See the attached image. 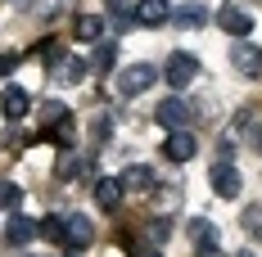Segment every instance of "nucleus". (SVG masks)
I'll list each match as a JSON object with an SVG mask.
<instances>
[{
    "label": "nucleus",
    "instance_id": "f257e3e1",
    "mask_svg": "<svg viewBox=\"0 0 262 257\" xmlns=\"http://www.w3.org/2000/svg\"><path fill=\"white\" fill-rule=\"evenodd\" d=\"M154 81H158L154 63H131V68H122V73H118V81H113V90H118L122 100H136V95H145V90H149Z\"/></svg>",
    "mask_w": 262,
    "mask_h": 257
},
{
    "label": "nucleus",
    "instance_id": "f03ea898",
    "mask_svg": "<svg viewBox=\"0 0 262 257\" xmlns=\"http://www.w3.org/2000/svg\"><path fill=\"white\" fill-rule=\"evenodd\" d=\"M208 180H212V194H217V199H235L239 190H244V176H239L235 162H217Z\"/></svg>",
    "mask_w": 262,
    "mask_h": 257
},
{
    "label": "nucleus",
    "instance_id": "7ed1b4c3",
    "mask_svg": "<svg viewBox=\"0 0 262 257\" xmlns=\"http://www.w3.org/2000/svg\"><path fill=\"white\" fill-rule=\"evenodd\" d=\"M163 77H167V86H190V81L199 77V63H194V54H185V50H177L172 59H167V68H163Z\"/></svg>",
    "mask_w": 262,
    "mask_h": 257
},
{
    "label": "nucleus",
    "instance_id": "20e7f679",
    "mask_svg": "<svg viewBox=\"0 0 262 257\" xmlns=\"http://www.w3.org/2000/svg\"><path fill=\"white\" fill-rule=\"evenodd\" d=\"M231 63H235V73H244V77H262V45L239 41L235 50H231Z\"/></svg>",
    "mask_w": 262,
    "mask_h": 257
},
{
    "label": "nucleus",
    "instance_id": "39448f33",
    "mask_svg": "<svg viewBox=\"0 0 262 257\" xmlns=\"http://www.w3.org/2000/svg\"><path fill=\"white\" fill-rule=\"evenodd\" d=\"M217 27H222L226 36H239V41H244V36L253 32V14H249V9H235V5H226V9L217 14Z\"/></svg>",
    "mask_w": 262,
    "mask_h": 257
},
{
    "label": "nucleus",
    "instance_id": "423d86ee",
    "mask_svg": "<svg viewBox=\"0 0 262 257\" xmlns=\"http://www.w3.org/2000/svg\"><path fill=\"white\" fill-rule=\"evenodd\" d=\"M27 108H32V100H27L23 86H5V90H0V113H5L9 122H23Z\"/></svg>",
    "mask_w": 262,
    "mask_h": 257
},
{
    "label": "nucleus",
    "instance_id": "0eeeda50",
    "mask_svg": "<svg viewBox=\"0 0 262 257\" xmlns=\"http://www.w3.org/2000/svg\"><path fill=\"white\" fill-rule=\"evenodd\" d=\"M199 149V140L190 135V131H172L167 140H163V158H172V162H190Z\"/></svg>",
    "mask_w": 262,
    "mask_h": 257
},
{
    "label": "nucleus",
    "instance_id": "6e6552de",
    "mask_svg": "<svg viewBox=\"0 0 262 257\" xmlns=\"http://www.w3.org/2000/svg\"><path fill=\"white\" fill-rule=\"evenodd\" d=\"M91 239H95V226H91V217H63V244H68V248H86V244H91Z\"/></svg>",
    "mask_w": 262,
    "mask_h": 257
},
{
    "label": "nucleus",
    "instance_id": "1a4fd4ad",
    "mask_svg": "<svg viewBox=\"0 0 262 257\" xmlns=\"http://www.w3.org/2000/svg\"><path fill=\"white\" fill-rule=\"evenodd\" d=\"M154 122H163L167 131H185V127H190V108H185L181 100H163L154 108Z\"/></svg>",
    "mask_w": 262,
    "mask_h": 257
},
{
    "label": "nucleus",
    "instance_id": "9d476101",
    "mask_svg": "<svg viewBox=\"0 0 262 257\" xmlns=\"http://www.w3.org/2000/svg\"><path fill=\"white\" fill-rule=\"evenodd\" d=\"M136 23H140V27H163V23H172L167 0H140V5H136Z\"/></svg>",
    "mask_w": 262,
    "mask_h": 257
},
{
    "label": "nucleus",
    "instance_id": "9b49d317",
    "mask_svg": "<svg viewBox=\"0 0 262 257\" xmlns=\"http://www.w3.org/2000/svg\"><path fill=\"white\" fill-rule=\"evenodd\" d=\"M36 221H27V217H9V226H5V244L9 248H27L32 239H36Z\"/></svg>",
    "mask_w": 262,
    "mask_h": 257
},
{
    "label": "nucleus",
    "instance_id": "f8f14e48",
    "mask_svg": "<svg viewBox=\"0 0 262 257\" xmlns=\"http://www.w3.org/2000/svg\"><path fill=\"white\" fill-rule=\"evenodd\" d=\"M122 190H131V194H145V190H154V167H145V162H131L127 172H122Z\"/></svg>",
    "mask_w": 262,
    "mask_h": 257
},
{
    "label": "nucleus",
    "instance_id": "ddd939ff",
    "mask_svg": "<svg viewBox=\"0 0 262 257\" xmlns=\"http://www.w3.org/2000/svg\"><path fill=\"white\" fill-rule=\"evenodd\" d=\"M190 244H194L199 253H217V230H212L208 217H194V221H190Z\"/></svg>",
    "mask_w": 262,
    "mask_h": 257
},
{
    "label": "nucleus",
    "instance_id": "4468645a",
    "mask_svg": "<svg viewBox=\"0 0 262 257\" xmlns=\"http://www.w3.org/2000/svg\"><path fill=\"white\" fill-rule=\"evenodd\" d=\"M122 194H127V190H122V176H104L95 185V203L104 207V212H113V207L122 203Z\"/></svg>",
    "mask_w": 262,
    "mask_h": 257
},
{
    "label": "nucleus",
    "instance_id": "2eb2a0df",
    "mask_svg": "<svg viewBox=\"0 0 262 257\" xmlns=\"http://www.w3.org/2000/svg\"><path fill=\"white\" fill-rule=\"evenodd\" d=\"M204 14H208L204 5H181V9H172V23L185 27V32H194V27H204V23H208Z\"/></svg>",
    "mask_w": 262,
    "mask_h": 257
},
{
    "label": "nucleus",
    "instance_id": "dca6fc26",
    "mask_svg": "<svg viewBox=\"0 0 262 257\" xmlns=\"http://www.w3.org/2000/svg\"><path fill=\"white\" fill-rule=\"evenodd\" d=\"M77 36L81 41H100V36H104V18H100V14H77Z\"/></svg>",
    "mask_w": 262,
    "mask_h": 257
},
{
    "label": "nucleus",
    "instance_id": "f3484780",
    "mask_svg": "<svg viewBox=\"0 0 262 257\" xmlns=\"http://www.w3.org/2000/svg\"><path fill=\"white\" fill-rule=\"evenodd\" d=\"M41 118H46L50 127H63V122H68V104L63 100H46L41 104Z\"/></svg>",
    "mask_w": 262,
    "mask_h": 257
},
{
    "label": "nucleus",
    "instance_id": "a211bd4d",
    "mask_svg": "<svg viewBox=\"0 0 262 257\" xmlns=\"http://www.w3.org/2000/svg\"><path fill=\"white\" fill-rule=\"evenodd\" d=\"M36 230H41V239H50V244H63V217H41Z\"/></svg>",
    "mask_w": 262,
    "mask_h": 257
},
{
    "label": "nucleus",
    "instance_id": "6ab92c4d",
    "mask_svg": "<svg viewBox=\"0 0 262 257\" xmlns=\"http://www.w3.org/2000/svg\"><path fill=\"white\" fill-rule=\"evenodd\" d=\"M145 239H149V244H167V239H172V221H167V217L149 221V226H145Z\"/></svg>",
    "mask_w": 262,
    "mask_h": 257
},
{
    "label": "nucleus",
    "instance_id": "aec40b11",
    "mask_svg": "<svg viewBox=\"0 0 262 257\" xmlns=\"http://www.w3.org/2000/svg\"><path fill=\"white\" fill-rule=\"evenodd\" d=\"M18 203H23V190H18L14 180H0V207H9V212H14Z\"/></svg>",
    "mask_w": 262,
    "mask_h": 257
},
{
    "label": "nucleus",
    "instance_id": "412c9836",
    "mask_svg": "<svg viewBox=\"0 0 262 257\" xmlns=\"http://www.w3.org/2000/svg\"><path fill=\"white\" fill-rule=\"evenodd\" d=\"M54 172H59V180H73V176H81V172H86V158H73V154H68Z\"/></svg>",
    "mask_w": 262,
    "mask_h": 257
},
{
    "label": "nucleus",
    "instance_id": "4be33fe9",
    "mask_svg": "<svg viewBox=\"0 0 262 257\" xmlns=\"http://www.w3.org/2000/svg\"><path fill=\"white\" fill-rule=\"evenodd\" d=\"M127 253L131 257H163L158 248H149V239H127Z\"/></svg>",
    "mask_w": 262,
    "mask_h": 257
},
{
    "label": "nucleus",
    "instance_id": "5701e85b",
    "mask_svg": "<svg viewBox=\"0 0 262 257\" xmlns=\"http://www.w3.org/2000/svg\"><path fill=\"white\" fill-rule=\"evenodd\" d=\"M108 63H113V45H100V50H95V68H100V73H104Z\"/></svg>",
    "mask_w": 262,
    "mask_h": 257
},
{
    "label": "nucleus",
    "instance_id": "b1692460",
    "mask_svg": "<svg viewBox=\"0 0 262 257\" xmlns=\"http://www.w3.org/2000/svg\"><path fill=\"white\" fill-rule=\"evenodd\" d=\"M18 68V54H0V77H9Z\"/></svg>",
    "mask_w": 262,
    "mask_h": 257
},
{
    "label": "nucleus",
    "instance_id": "393cba45",
    "mask_svg": "<svg viewBox=\"0 0 262 257\" xmlns=\"http://www.w3.org/2000/svg\"><path fill=\"white\" fill-rule=\"evenodd\" d=\"M136 5H140V0H108V9H113V14H127V9H136Z\"/></svg>",
    "mask_w": 262,
    "mask_h": 257
},
{
    "label": "nucleus",
    "instance_id": "a878e982",
    "mask_svg": "<svg viewBox=\"0 0 262 257\" xmlns=\"http://www.w3.org/2000/svg\"><path fill=\"white\" fill-rule=\"evenodd\" d=\"M204 257H217V253H204Z\"/></svg>",
    "mask_w": 262,
    "mask_h": 257
}]
</instances>
